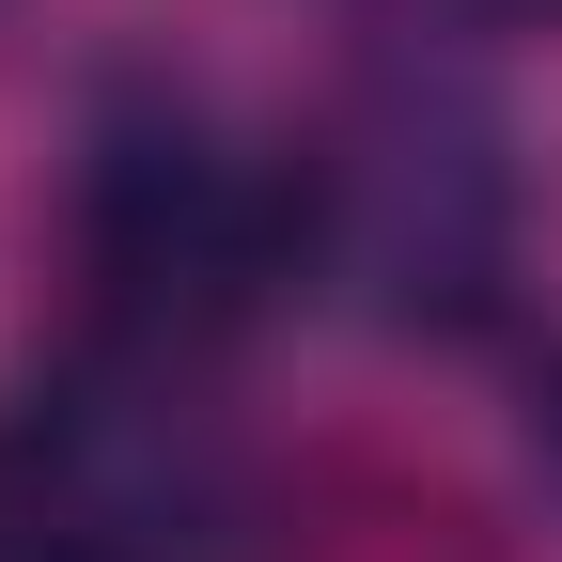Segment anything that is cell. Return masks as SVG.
I'll return each mask as SVG.
<instances>
[{
  "mask_svg": "<svg viewBox=\"0 0 562 562\" xmlns=\"http://www.w3.org/2000/svg\"><path fill=\"white\" fill-rule=\"evenodd\" d=\"M313 281L297 235V157H250L220 110L188 94H125L79 157V313H94V360L125 391H172L188 360Z\"/></svg>",
  "mask_w": 562,
  "mask_h": 562,
  "instance_id": "6da1fadb",
  "label": "cell"
},
{
  "mask_svg": "<svg viewBox=\"0 0 562 562\" xmlns=\"http://www.w3.org/2000/svg\"><path fill=\"white\" fill-rule=\"evenodd\" d=\"M516 220H531L516 140H501V110H469L438 63H422V79H375V94L297 157L313 281H344V297L391 313V328H469V313H501Z\"/></svg>",
  "mask_w": 562,
  "mask_h": 562,
  "instance_id": "7a4b0ae2",
  "label": "cell"
},
{
  "mask_svg": "<svg viewBox=\"0 0 562 562\" xmlns=\"http://www.w3.org/2000/svg\"><path fill=\"white\" fill-rule=\"evenodd\" d=\"M157 469L110 406H16L0 422V562H140Z\"/></svg>",
  "mask_w": 562,
  "mask_h": 562,
  "instance_id": "3957f363",
  "label": "cell"
},
{
  "mask_svg": "<svg viewBox=\"0 0 562 562\" xmlns=\"http://www.w3.org/2000/svg\"><path fill=\"white\" fill-rule=\"evenodd\" d=\"M406 47H516V32H562V0H391Z\"/></svg>",
  "mask_w": 562,
  "mask_h": 562,
  "instance_id": "277c9868",
  "label": "cell"
},
{
  "mask_svg": "<svg viewBox=\"0 0 562 562\" xmlns=\"http://www.w3.org/2000/svg\"><path fill=\"white\" fill-rule=\"evenodd\" d=\"M547 438H562V375H547Z\"/></svg>",
  "mask_w": 562,
  "mask_h": 562,
  "instance_id": "5b68a950",
  "label": "cell"
}]
</instances>
